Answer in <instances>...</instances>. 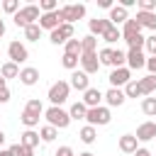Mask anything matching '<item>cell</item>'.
I'll use <instances>...</instances> for the list:
<instances>
[{
  "instance_id": "obj_25",
  "label": "cell",
  "mask_w": 156,
  "mask_h": 156,
  "mask_svg": "<svg viewBox=\"0 0 156 156\" xmlns=\"http://www.w3.org/2000/svg\"><path fill=\"white\" fill-rule=\"evenodd\" d=\"M0 76H2L5 80H7V78H17V76H20V66L12 63V61H7V63L0 66Z\"/></svg>"
},
{
  "instance_id": "obj_37",
  "label": "cell",
  "mask_w": 156,
  "mask_h": 156,
  "mask_svg": "<svg viewBox=\"0 0 156 156\" xmlns=\"http://www.w3.org/2000/svg\"><path fill=\"white\" fill-rule=\"evenodd\" d=\"M124 98H141V93H139V85H136V80H129V83L124 85Z\"/></svg>"
},
{
  "instance_id": "obj_13",
  "label": "cell",
  "mask_w": 156,
  "mask_h": 156,
  "mask_svg": "<svg viewBox=\"0 0 156 156\" xmlns=\"http://www.w3.org/2000/svg\"><path fill=\"white\" fill-rule=\"evenodd\" d=\"M68 85H71V88H76V90H80V93H85V90L90 88V78H88L83 71H78V68H76V71L71 73V83H68Z\"/></svg>"
},
{
  "instance_id": "obj_34",
  "label": "cell",
  "mask_w": 156,
  "mask_h": 156,
  "mask_svg": "<svg viewBox=\"0 0 156 156\" xmlns=\"http://www.w3.org/2000/svg\"><path fill=\"white\" fill-rule=\"evenodd\" d=\"M39 34H41V27H39V24H29V27L24 29V39H27V41H37Z\"/></svg>"
},
{
  "instance_id": "obj_4",
  "label": "cell",
  "mask_w": 156,
  "mask_h": 156,
  "mask_svg": "<svg viewBox=\"0 0 156 156\" xmlns=\"http://www.w3.org/2000/svg\"><path fill=\"white\" fill-rule=\"evenodd\" d=\"M85 119H88V124L90 127H102V124H110V119H112V115H110V107H90L88 112H85Z\"/></svg>"
},
{
  "instance_id": "obj_48",
  "label": "cell",
  "mask_w": 156,
  "mask_h": 156,
  "mask_svg": "<svg viewBox=\"0 0 156 156\" xmlns=\"http://www.w3.org/2000/svg\"><path fill=\"white\" fill-rule=\"evenodd\" d=\"M132 156H151V151H149V149H136Z\"/></svg>"
},
{
  "instance_id": "obj_51",
  "label": "cell",
  "mask_w": 156,
  "mask_h": 156,
  "mask_svg": "<svg viewBox=\"0 0 156 156\" xmlns=\"http://www.w3.org/2000/svg\"><path fill=\"white\" fill-rule=\"evenodd\" d=\"M2 88H7V83H5V78L0 76V90H2Z\"/></svg>"
},
{
  "instance_id": "obj_43",
  "label": "cell",
  "mask_w": 156,
  "mask_h": 156,
  "mask_svg": "<svg viewBox=\"0 0 156 156\" xmlns=\"http://www.w3.org/2000/svg\"><path fill=\"white\" fill-rule=\"evenodd\" d=\"M24 107H27V110H34V112H44V107H41V102H39L37 98H32V100H29Z\"/></svg>"
},
{
  "instance_id": "obj_16",
  "label": "cell",
  "mask_w": 156,
  "mask_h": 156,
  "mask_svg": "<svg viewBox=\"0 0 156 156\" xmlns=\"http://www.w3.org/2000/svg\"><path fill=\"white\" fill-rule=\"evenodd\" d=\"M134 20L139 22L141 29H151V32H156V12H141V10H139Z\"/></svg>"
},
{
  "instance_id": "obj_38",
  "label": "cell",
  "mask_w": 156,
  "mask_h": 156,
  "mask_svg": "<svg viewBox=\"0 0 156 156\" xmlns=\"http://www.w3.org/2000/svg\"><path fill=\"white\" fill-rule=\"evenodd\" d=\"M10 151H12V156H34V149H29V146H22V144H15V146H10Z\"/></svg>"
},
{
  "instance_id": "obj_2",
  "label": "cell",
  "mask_w": 156,
  "mask_h": 156,
  "mask_svg": "<svg viewBox=\"0 0 156 156\" xmlns=\"http://www.w3.org/2000/svg\"><path fill=\"white\" fill-rule=\"evenodd\" d=\"M68 93H71V85L66 83V80H56V83H51V88H49V102L54 105V107H61L66 100H68Z\"/></svg>"
},
{
  "instance_id": "obj_36",
  "label": "cell",
  "mask_w": 156,
  "mask_h": 156,
  "mask_svg": "<svg viewBox=\"0 0 156 156\" xmlns=\"http://www.w3.org/2000/svg\"><path fill=\"white\" fill-rule=\"evenodd\" d=\"M98 61H100V63H107V66H112V46H105V49H100V51H98Z\"/></svg>"
},
{
  "instance_id": "obj_21",
  "label": "cell",
  "mask_w": 156,
  "mask_h": 156,
  "mask_svg": "<svg viewBox=\"0 0 156 156\" xmlns=\"http://www.w3.org/2000/svg\"><path fill=\"white\" fill-rule=\"evenodd\" d=\"M139 141H136V136L134 134H122L119 136V151H124V154H134L139 146H136Z\"/></svg>"
},
{
  "instance_id": "obj_15",
  "label": "cell",
  "mask_w": 156,
  "mask_h": 156,
  "mask_svg": "<svg viewBox=\"0 0 156 156\" xmlns=\"http://www.w3.org/2000/svg\"><path fill=\"white\" fill-rule=\"evenodd\" d=\"M100 100H102V93L98 90V88H88L85 93H83V105L90 110V107H100Z\"/></svg>"
},
{
  "instance_id": "obj_28",
  "label": "cell",
  "mask_w": 156,
  "mask_h": 156,
  "mask_svg": "<svg viewBox=\"0 0 156 156\" xmlns=\"http://www.w3.org/2000/svg\"><path fill=\"white\" fill-rule=\"evenodd\" d=\"M78 136H80V141H83V144H93V141H95V136H98V132H95V127L85 124V127L78 132Z\"/></svg>"
},
{
  "instance_id": "obj_27",
  "label": "cell",
  "mask_w": 156,
  "mask_h": 156,
  "mask_svg": "<svg viewBox=\"0 0 156 156\" xmlns=\"http://www.w3.org/2000/svg\"><path fill=\"white\" fill-rule=\"evenodd\" d=\"M85 112H88V107L83 102H73L71 110H68V117L71 119H85Z\"/></svg>"
},
{
  "instance_id": "obj_47",
  "label": "cell",
  "mask_w": 156,
  "mask_h": 156,
  "mask_svg": "<svg viewBox=\"0 0 156 156\" xmlns=\"http://www.w3.org/2000/svg\"><path fill=\"white\" fill-rule=\"evenodd\" d=\"M98 5L105 7V10H112V0H98Z\"/></svg>"
},
{
  "instance_id": "obj_9",
  "label": "cell",
  "mask_w": 156,
  "mask_h": 156,
  "mask_svg": "<svg viewBox=\"0 0 156 156\" xmlns=\"http://www.w3.org/2000/svg\"><path fill=\"white\" fill-rule=\"evenodd\" d=\"M49 39H51V44H66L68 39H73V24H61V27H56V29L49 34Z\"/></svg>"
},
{
  "instance_id": "obj_3",
  "label": "cell",
  "mask_w": 156,
  "mask_h": 156,
  "mask_svg": "<svg viewBox=\"0 0 156 156\" xmlns=\"http://www.w3.org/2000/svg\"><path fill=\"white\" fill-rule=\"evenodd\" d=\"M44 117H46V122H49V127H54V129H66L68 124H71V117H68V112L63 110V107H49L46 112H44Z\"/></svg>"
},
{
  "instance_id": "obj_5",
  "label": "cell",
  "mask_w": 156,
  "mask_h": 156,
  "mask_svg": "<svg viewBox=\"0 0 156 156\" xmlns=\"http://www.w3.org/2000/svg\"><path fill=\"white\" fill-rule=\"evenodd\" d=\"M58 12L66 24H73L76 20L85 17V5H63V7H58Z\"/></svg>"
},
{
  "instance_id": "obj_1",
  "label": "cell",
  "mask_w": 156,
  "mask_h": 156,
  "mask_svg": "<svg viewBox=\"0 0 156 156\" xmlns=\"http://www.w3.org/2000/svg\"><path fill=\"white\" fill-rule=\"evenodd\" d=\"M39 17H41L39 5H24V7H20V10H17V15H12L15 24H17V27H22V29H27L29 24H37V22H39Z\"/></svg>"
},
{
  "instance_id": "obj_46",
  "label": "cell",
  "mask_w": 156,
  "mask_h": 156,
  "mask_svg": "<svg viewBox=\"0 0 156 156\" xmlns=\"http://www.w3.org/2000/svg\"><path fill=\"white\" fill-rule=\"evenodd\" d=\"M7 100H10V88H2V90H0V105L7 102Z\"/></svg>"
},
{
  "instance_id": "obj_20",
  "label": "cell",
  "mask_w": 156,
  "mask_h": 156,
  "mask_svg": "<svg viewBox=\"0 0 156 156\" xmlns=\"http://www.w3.org/2000/svg\"><path fill=\"white\" fill-rule=\"evenodd\" d=\"M17 78H20V83H22V85H34V83L39 80V71H37V68H32V66H27V68H22V71H20V76H17Z\"/></svg>"
},
{
  "instance_id": "obj_29",
  "label": "cell",
  "mask_w": 156,
  "mask_h": 156,
  "mask_svg": "<svg viewBox=\"0 0 156 156\" xmlns=\"http://www.w3.org/2000/svg\"><path fill=\"white\" fill-rule=\"evenodd\" d=\"M63 54H71V56H80V39H68L63 44Z\"/></svg>"
},
{
  "instance_id": "obj_6",
  "label": "cell",
  "mask_w": 156,
  "mask_h": 156,
  "mask_svg": "<svg viewBox=\"0 0 156 156\" xmlns=\"http://www.w3.org/2000/svg\"><path fill=\"white\" fill-rule=\"evenodd\" d=\"M7 56H10V61L12 63H24L27 58H29V51H27V46L24 44H20V41H10L7 44Z\"/></svg>"
},
{
  "instance_id": "obj_19",
  "label": "cell",
  "mask_w": 156,
  "mask_h": 156,
  "mask_svg": "<svg viewBox=\"0 0 156 156\" xmlns=\"http://www.w3.org/2000/svg\"><path fill=\"white\" fill-rule=\"evenodd\" d=\"M136 34H141V27H139V22H136L134 17H129V20L124 22V27H122V39L127 41V39H132V37H136Z\"/></svg>"
},
{
  "instance_id": "obj_40",
  "label": "cell",
  "mask_w": 156,
  "mask_h": 156,
  "mask_svg": "<svg viewBox=\"0 0 156 156\" xmlns=\"http://www.w3.org/2000/svg\"><path fill=\"white\" fill-rule=\"evenodd\" d=\"M2 10H5L7 15H17V10H20V0H5V2H2Z\"/></svg>"
},
{
  "instance_id": "obj_42",
  "label": "cell",
  "mask_w": 156,
  "mask_h": 156,
  "mask_svg": "<svg viewBox=\"0 0 156 156\" xmlns=\"http://www.w3.org/2000/svg\"><path fill=\"white\" fill-rule=\"evenodd\" d=\"M144 49L151 54V56H156V34H151V37H146V41H144Z\"/></svg>"
},
{
  "instance_id": "obj_17",
  "label": "cell",
  "mask_w": 156,
  "mask_h": 156,
  "mask_svg": "<svg viewBox=\"0 0 156 156\" xmlns=\"http://www.w3.org/2000/svg\"><path fill=\"white\" fill-rule=\"evenodd\" d=\"M88 27H90V34H93V37H95V34H98V37H102V34L112 27V22H110V20H100V17H95V20H90V22H88Z\"/></svg>"
},
{
  "instance_id": "obj_24",
  "label": "cell",
  "mask_w": 156,
  "mask_h": 156,
  "mask_svg": "<svg viewBox=\"0 0 156 156\" xmlns=\"http://www.w3.org/2000/svg\"><path fill=\"white\" fill-rule=\"evenodd\" d=\"M20 144H22V146H29V149H34V146L39 144V134H37L34 129H27V132H22V136H20Z\"/></svg>"
},
{
  "instance_id": "obj_39",
  "label": "cell",
  "mask_w": 156,
  "mask_h": 156,
  "mask_svg": "<svg viewBox=\"0 0 156 156\" xmlns=\"http://www.w3.org/2000/svg\"><path fill=\"white\" fill-rule=\"evenodd\" d=\"M39 10H41V15H46V12H56L58 5H56V0H41L39 2Z\"/></svg>"
},
{
  "instance_id": "obj_50",
  "label": "cell",
  "mask_w": 156,
  "mask_h": 156,
  "mask_svg": "<svg viewBox=\"0 0 156 156\" xmlns=\"http://www.w3.org/2000/svg\"><path fill=\"white\" fill-rule=\"evenodd\" d=\"M2 144H5V132L0 129V146H2Z\"/></svg>"
},
{
  "instance_id": "obj_33",
  "label": "cell",
  "mask_w": 156,
  "mask_h": 156,
  "mask_svg": "<svg viewBox=\"0 0 156 156\" xmlns=\"http://www.w3.org/2000/svg\"><path fill=\"white\" fill-rule=\"evenodd\" d=\"M56 134H58V129H54V127H49V124L39 129V139H41V141H54Z\"/></svg>"
},
{
  "instance_id": "obj_22",
  "label": "cell",
  "mask_w": 156,
  "mask_h": 156,
  "mask_svg": "<svg viewBox=\"0 0 156 156\" xmlns=\"http://www.w3.org/2000/svg\"><path fill=\"white\" fill-rule=\"evenodd\" d=\"M136 85H139V93H141V98H149V95L156 90V76H146V78L136 80Z\"/></svg>"
},
{
  "instance_id": "obj_49",
  "label": "cell",
  "mask_w": 156,
  "mask_h": 156,
  "mask_svg": "<svg viewBox=\"0 0 156 156\" xmlns=\"http://www.w3.org/2000/svg\"><path fill=\"white\" fill-rule=\"evenodd\" d=\"M0 156H12V151L10 149H0Z\"/></svg>"
},
{
  "instance_id": "obj_44",
  "label": "cell",
  "mask_w": 156,
  "mask_h": 156,
  "mask_svg": "<svg viewBox=\"0 0 156 156\" xmlns=\"http://www.w3.org/2000/svg\"><path fill=\"white\" fill-rule=\"evenodd\" d=\"M146 68H149V76H156V56L146 58Z\"/></svg>"
},
{
  "instance_id": "obj_12",
  "label": "cell",
  "mask_w": 156,
  "mask_h": 156,
  "mask_svg": "<svg viewBox=\"0 0 156 156\" xmlns=\"http://www.w3.org/2000/svg\"><path fill=\"white\" fill-rule=\"evenodd\" d=\"M136 141H151V139H156V122H141L139 127H136Z\"/></svg>"
},
{
  "instance_id": "obj_52",
  "label": "cell",
  "mask_w": 156,
  "mask_h": 156,
  "mask_svg": "<svg viewBox=\"0 0 156 156\" xmlns=\"http://www.w3.org/2000/svg\"><path fill=\"white\" fill-rule=\"evenodd\" d=\"M2 34H5V22L0 20V37H2Z\"/></svg>"
},
{
  "instance_id": "obj_53",
  "label": "cell",
  "mask_w": 156,
  "mask_h": 156,
  "mask_svg": "<svg viewBox=\"0 0 156 156\" xmlns=\"http://www.w3.org/2000/svg\"><path fill=\"white\" fill-rule=\"evenodd\" d=\"M78 156H93V154H90V151H83V154H78Z\"/></svg>"
},
{
  "instance_id": "obj_14",
  "label": "cell",
  "mask_w": 156,
  "mask_h": 156,
  "mask_svg": "<svg viewBox=\"0 0 156 156\" xmlns=\"http://www.w3.org/2000/svg\"><path fill=\"white\" fill-rule=\"evenodd\" d=\"M102 98H105V102H107L110 107H119V105H124V100H127L122 88H110V90H107Z\"/></svg>"
},
{
  "instance_id": "obj_18",
  "label": "cell",
  "mask_w": 156,
  "mask_h": 156,
  "mask_svg": "<svg viewBox=\"0 0 156 156\" xmlns=\"http://www.w3.org/2000/svg\"><path fill=\"white\" fill-rule=\"evenodd\" d=\"M107 20L117 27V24H124V22L129 20V12H127L124 7H119V5H112V10H110V17H107Z\"/></svg>"
},
{
  "instance_id": "obj_8",
  "label": "cell",
  "mask_w": 156,
  "mask_h": 156,
  "mask_svg": "<svg viewBox=\"0 0 156 156\" xmlns=\"http://www.w3.org/2000/svg\"><path fill=\"white\" fill-rule=\"evenodd\" d=\"M129 80H132V71H129L127 66L112 68V73H110V85H112V88H122V85H127Z\"/></svg>"
},
{
  "instance_id": "obj_10",
  "label": "cell",
  "mask_w": 156,
  "mask_h": 156,
  "mask_svg": "<svg viewBox=\"0 0 156 156\" xmlns=\"http://www.w3.org/2000/svg\"><path fill=\"white\" fill-rule=\"evenodd\" d=\"M146 66V56H144V51L141 49H129L127 51V68L132 71H139V68H144Z\"/></svg>"
},
{
  "instance_id": "obj_30",
  "label": "cell",
  "mask_w": 156,
  "mask_h": 156,
  "mask_svg": "<svg viewBox=\"0 0 156 156\" xmlns=\"http://www.w3.org/2000/svg\"><path fill=\"white\" fill-rule=\"evenodd\" d=\"M141 112L144 115H149V117H156V98H144L141 100Z\"/></svg>"
},
{
  "instance_id": "obj_31",
  "label": "cell",
  "mask_w": 156,
  "mask_h": 156,
  "mask_svg": "<svg viewBox=\"0 0 156 156\" xmlns=\"http://www.w3.org/2000/svg\"><path fill=\"white\" fill-rule=\"evenodd\" d=\"M78 61H80V56H71V54H63L61 56V66L68 68V71H76L78 68Z\"/></svg>"
},
{
  "instance_id": "obj_41",
  "label": "cell",
  "mask_w": 156,
  "mask_h": 156,
  "mask_svg": "<svg viewBox=\"0 0 156 156\" xmlns=\"http://www.w3.org/2000/svg\"><path fill=\"white\" fill-rule=\"evenodd\" d=\"M136 5H139L141 12H154L156 10V0H136Z\"/></svg>"
},
{
  "instance_id": "obj_11",
  "label": "cell",
  "mask_w": 156,
  "mask_h": 156,
  "mask_svg": "<svg viewBox=\"0 0 156 156\" xmlns=\"http://www.w3.org/2000/svg\"><path fill=\"white\" fill-rule=\"evenodd\" d=\"M80 66H83V73L85 76H93L100 71V61H98V54H80Z\"/></svg>"
},
{
  "instance_id": "obj_23",
  "label": "cell",
  "mask_w": 156,
  "mask_h": 156,
  "mask_svg": "<svg viewBox=\"0 0 156 156\" xmlns=\"http://www.w3.org/2000/svg\"><path fill=\"white\" fill-rule=\"evenodd\" d=\"M39 115H41V112H34V110H27V107H24L20 119H22V124H24L27 129H32V127H37V124H39Z\"/></svg>"
},
{
  "instance_id": "obj_45",
  "label": "cell",
  "mask_w": 156,
  "mask_h": 156,
  "mask_svg": "<svg viewBox=\"0 0 156 156\" xmlns=\"http://www.w3.org/2000/svg\"><path fill=\"white\" fill-rule=\"evenodd\" d=\"M54 156H73V149L71 146H58V151Z\"/></svg>"
},
{
  "instance_id": "obj_32",
  "label": "cell",
  "mask_w": 156,
  "mask_h": 156,
  "mask_svg": "<svg viewBox=\"0 0 156 156\" xmlns=\"http://www.w3.org/2000/svg\"><path fill=\"white\" fill-rule=\"evenodd\" d=\"M127 63V54L119 49H112V68H122Z\"/></svg>"
},
{
  "instance_id": "obj_7",
  "label": "cell",
  "mask_w": 156,
  "mask_h": 156,
  "mask_svg": "<svg viewBox=\"0 0 156 156\" xmlns=\"http://www.w3.org/2000/svg\"><path fill=\"white\" fill-rule=\"evenodd\" d=\"M37 24H39L41 29H49V32H54L56 27H61V24H66V22H63V17H61V12L56 10V12H46V15H41Z\"/></svg>"
},
{
  "instance_id": "obj_26",
  "label": "cell",
  "mask_w": 156,
  "mask_h": 156,
  "mask_svg": "<svg viewBox=\"0 0 156 156\" xmlns=\"http://www.w3.org/2000/svg\"><path fill=\"white\" fill-rule=\"evenodd\" d=\"M95 46H98V39H95L93 34H88V37L80 39V54H93Z\"/></svg>"
},
{
  "instance_id": "obj_35",
  "label": "cell",
  "mask_w": 156,
  "mask_h": 156,
  "mask_svg": "<svg viewBox=\"0 0 156 156\" xmlns=\"http://www.w3.org/2000/svg\"><path fill=\"white\" fill-rule=\"evenodd\" d=\"M102 39H105L107 44H115L117 39H122V32H119V29H117V27L112 24V27H110V29H107V32L102 34Z\"/></svg>"
}]
</instances>
